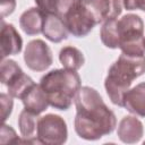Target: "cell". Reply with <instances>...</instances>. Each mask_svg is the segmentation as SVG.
<instances>
[{"label":"cell","instance_id":"cell-1","mask_svg":"<svg viewBox=\"0 0 145 145\" xmlns=\"http://www.w3.org/2000/svg\"><path fill=\"white\" fill-rule=\"evenodd\" d=\"M75 131L80 138L97 140L114 130L116 114L104 103L96 89L82 86L75 97Z\"/></svg>","mask_w":145,"mask_h":145},{"label":"cell","instance_id":"cell-2","mask_svg":"<svg viewBox=\"0 0 145 145\" xmlns=\"http://www.w3.org/2000/svg\"><path fill=\"white\" fill-rule=\"evenodd\" d=\"M145 72V56L135 57L121 52L110 66L104 80L106 94L114 105L123 106V96L131 83Z\"/></svg>","mask_w":145,"mask_h":145},{"label":"cell","instance_id":"cell-3","mask_svg":"<svg viewBox=\"0 0 145 145\" xmlns=\"http://www.w3.org/2000/svg\"><path fill=\"white\" fill-rule=\"evenodd\" d=\"M40 85L46 94L49 104L61 111L70 108L79 91L80 77L76 70L53 69L40 79Z\"/></svg>","mask_w":145,"mask_h":145},{"label":"cell","instance_id":"cell-4","mask_svg":"<svg viewBox=\"0 0 145 145\" xmlns=\"http://www.w3.org/2000/svg\"><path fill=\"white\" fill-rule=\"evenodd\" d=\"M54 12L62 18L68 32L76 37L86 36L96 25L82 0H57Z\"/></svg>","mask_w":145,"mask_h":145},{"label":"cell","instance_id":"cell-5","mask_svg":"<svg viewBox=\"0 0 145 145\" xmlns=\"http://www.w3.org/2000/svg\"><path fill=\"white\" fill-rule=\"evenodd\" d=\"M119 49L128 56H145L144 23L138 15L127 14L118 20Z\"/></svg>","mask_w":145,"mask_h":145},{"label":"cell","instance_id":"cell-6","mask_svg":"<svg viewBox=\"0 0 145 145\" xmlns=\"http://www.w3.org/2000/svg\"><path fill=\"white\" fill-rule=\"evenodd\" d=\"M37 139L41 144L61 145L67 142L68 129L62 117L54 113H48L39 118L37 122Z\"/></svg>","mask_w":145,"mask_h":145},{"label":"cell","instance_id":"cell-7","mask_svg":"<svg viewBox=\"0 0 145 145\" xmlns=\"http://www.w3.org/2000/svg\"><path fill=\"white\" fill-rule=\"evenodd\" d=\"M24 61L31 70L44 71L50 68L53 62L51 49L43 40H32L27 43L25 48Z\"/></svg>","mask_w":145,"mask_h":145},{"label":"cell","instance_id":"cell-8","mask_svg":"<svg viewBox=\"0 0 145 145\" xmlns=\"http://www.w3.org/2000/svg\"><path fill=\"white\" fill-rule=\"evenodd\" d=\"M96 25L117 18L122 11V0H82Z\"/></svg>","mask_w":145,"mask_h":145},{"label":"cell","instance_id":"cell-9","mask_svg":"<svg viewBox=\"0 0 145 145\" xmlns=\"http://www.w3.org/2000/svg\"><path fill=\"white\" fill-rule=\"evenodd\" d=\"M0 45H1V58L5 59L9 56L18 54L23 49V40L17 29L12 24L5 23L1 19V34H0Z\"/></svg>","mask_w":145,"mask_h":145},{"label":"cell","instance_id":"cell-10","mask_svg":"<svg viewBox=\"0 0 145 145\" xmlns=\"http://www.w3.org/2000/svg\"><path fill=\"white\" fill-rule=\"evenodd\" d=\"M144 134V127L142 121L135 116L123 117L117 129L119 139L125 144H135L140 140Z\"/></svg>","mask_w":145,"mask_h":145},{"label":"cell","instance_id":"cell-11","mask_svg":"<svg viewBox=\"0 0 145 145\" xmlns=\"http://www.w3.org/2000/svg\"><path fill=\"white\" fill-rule=\"evenodd\" d=\"M42 33L49 41L53 43H59L68 39V29L65 22L56 12H45Z\"/></svg>","mask_w":145,"mask_h":145},{"label":"cell","instance_id":"cell-12","mask_svg":"<svg viewBox=\"0 0 145 145\" xmlns=\"http://www.w3.org/2000/svg\"><path fill=\"white\" fill-rule=\"evenodd\" d=\"M123 108L135 116L145 118V82L137 84L126 92Z\"/></svg>","mask_w":145,"mask_h":145},{"label":"cell","instance_id":"cell-13","mask_svg":"<svg viewBox=\"0 0 145 145\" xmlns=\"http://www.w3.org/2000/svg\"><path fill=\"white\" fill-rule=\"evenodd\" d=\"M45 12L39 7H32L25 10L19 17V26L25 34L32 36L42 33Z\"/></svg>","mask_w":145,"mask_h":145},{"label":"cell","instance_id":"cell-14","mask_svg":"<svg viewBox=\"0 0 145 145\" xmlns=\"http://www.w3.org/2000/svg\"><path fill=\"white\" fill-rule=\"evenodd\" d=\"M22 102L24 104V109L35 113V114H41L44 112L49 104L48 97L43 88L41 87L40 84H34L23 96Z\"/></svg>","mask_w":145,"mask_h":145},{"label":"cell","instance_id":"cell-15","mask_svg":"<svg viewBox=\"0 0 145 145\" xmlns=\"http://www.w3.org/2000/svg\"><path fill=\"white\" fill-rule=\"evenodd\" d=\"M18 127L22 137L25 139V143L27 144H41L40 140L36 137L37 134V122L39 118L37 114L24 109L18 117Z\"/></svg>","mask_w":145,"mask_h":145},{"label":"cell","instance_id":"cell-16","mask_svg":"<svg viewBox=\"0 0 145 145\" xmlns=\"http://www.w3.org/2000/svg\"><path fill=\"white\" fill-rule=\"evenodd\" d=\"M59 60H60L61 65L63 66V68L70 69V70H76V71L79 68H82V66L85 62L83 52L72 45L63 46L60 50Z\"/></svg>","mask_w":145,"mask_h":145},{"label":"cell","instance_id":"cell-17","mask_svg":"<svg viewBox=\"0 0 145 145\" xmlns=\"http://www.w3.org/2000/svg\"><path fill=\"white\" fill-rule=\"evenodd\" d=\"M100 39L102 43L109 49L119 48V35H118V19L110 18L102 24L100 29Z\"/></svg>","mask_w":145,"mask_h":145},{"label":"cell","instance_id":"cell-18","mask_svg":"<svg viewBox=\"0 0 145 145\" xmlns=\"http://www.w3.org/2000/svg\"><path fill=\"white\" fill-rule=\"evenodd\" d=\"M34 80L26 75L24 71L18 75L14 80H11L9 84H7V89L8 94L11 95L15 99H23V96L26 94V92L34 85Z\"/></svg>","mask_w":145,"mask_h":145},{"label":"cell","instance_id":"cell-19","mask_svg":"<svg viewBox=\"0 0 145 145\" xmlns=\"http://www.w3.org/2000/svg\"><path fill=\"white\" fill-rule=\"evenodd\" d=\"M23 72V69L20 66L11 59H2L1 62V83L3 85L9 84L11 80H14L18 75Z\"/></svg>","mask_w":145,"mask_h":145},{"label":"cell","instance_id":"cell-20","mask_svg":"<svg viewBox=\"0 0 145 145\" xmlns=\"http://www.w3.org/2000/svg\"><path fill=\"white\" fill-rule=\"evenodd\" d=\"M0 144L6 145V144H19V143H25V139H20L14 128L11 126L6 125L5 122L1 126V134H0Z\"/></svg>","mask_w":145,"mask_h":145},{"label":"cell","instance_id":"cell-21","mask_svg":"<svg viewBox=\"0 0 145 145\" xmlns=\"http://www.w3.org/2000/svg\"><path fill=\"white\" fill-rule=\"evenodd\" d=\"M0 103H1V118H2V122H6V120L11 114V111H12V106H14L12 96L9 95V94H6V93H1L0 94Z\"/></svg>","mask_w":145,"mask_h":145},{"label":"cell","instance_id":"cell-22","mask_svg":"<svg viewBox=\"0 0 145 145\" xmlns=\"http://www.w3.org/2000/svg\"><path fill=\"white\" fill-rule=\"evenodd\" d=\"M122 6L127 10H143L145 11V0H122Z\"/></svg>","mask_w":145,"mask_h":145},{"label":"cell","instance_id":"cell-23","mask_svg":"<svg viewBox=\"0 0 145 145\" xmlns=\"http://www.w3.org/2000/svg\"><path fill=\"white\" fill-rule=\"evenodd\" d=\"M16 8V0H1V18L9 16Z\"/></svg>","mask_w":145,"mask_h":145},{"label":"cell","instance_id":"cell-24","mask_svg":"<svg viewBox=\"0 0 145 145\" xmlns=\"http://www.w3.org/2000/svg\"><path fill=\"white\" fill-rule=\"evenodd\" d=\"M37 7L44 12H54L57 0H35Z\"/></svg>","mask_w":145,"mask_h":145}]
</instances>
